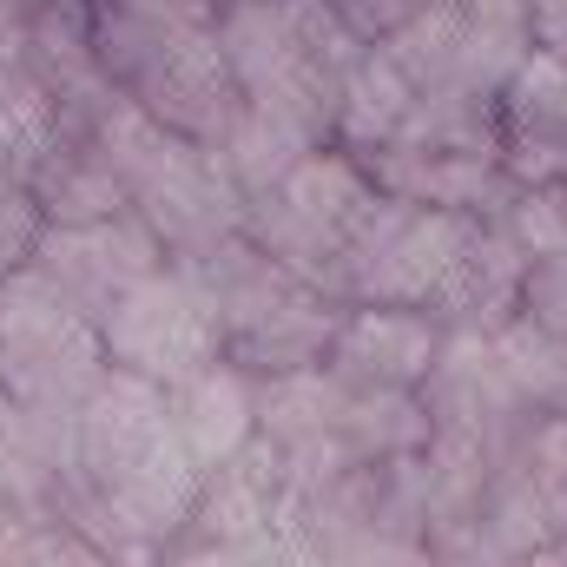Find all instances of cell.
I'll return each mask as SVG.
<instances>
[{
    "label": "cell",
    "mask_w": 567,
    "mask_h": 567,
    "mask_svg": "<svg viewBox=\"0 0 567 567\" xmlns=\"http://www.w3.org/2000/svg\"><path fill=\"white\" fill-rule=\"evenodd\" d=\"M126 100L145 106L165 133H178L185 145H212V152L225 145L231 120L245 113V93H238V80L225 73L212 33H198V40L172 47L158 66H145L140 80L126 86Z\"/></svg>",
    "instance_id": "52a82bcc"
},
{
    "label": "cell",
    "mask_w": 567,
    "mask_h": 567,
    "mask_svg": "<svg viewBox=\"0 0 567 567\" xmlns=\"http://www.w3.org/2000/svg\"><path fill=\"white\" fill-rule=\"evenodd\" d=\"M528 27H535V47L567 53V0H528Z\"/></svg>",
    "instance_id": "d4e9b609"
},
{
    "label": "cell",
    "mask_w": 567,
    "mask_h": 567,
    "mask_svg": "<svg viewBox=\"0 0 567 567\" xmlns=\"http://www.w3.org/2000/svg\"><path fill=\"white\" fill-rule=\"evenodd\" d=\"M165 416H172L178 449L192 455V468L212 475V468H225L231 455L251 449V435H258V396H251V377L218 357V363H205V370H192L185 383L165 390Z\"/></svg>",
    "instance_id": "30bf717a"
},
{
    "label": "cell",
    "mask_w": 567,
    "mask_h": 567,
    "mask_svg": "<svg viewBox=\"0 0 567 567\" xmlns=\"http://www.w3.org/2000/svg\"><path fill=\"white\" fill-rule=\"evenodd\" d=\"M522 317L542 323V330H555V337H567V251L528 265V278H522Z\"/></svg>",
    "instance_id": "7402d4cb"
},
{
    "label": "cell",
    "mask_w": 567,
    "mask_h": 567,
    "mask_svg": "<svg viewBox=\"0 0 567 567\" xmlns=\"http://www.w3.org/2000/svg\"><path fill=\"white\" fill-rule=\"evenodd\" d=\"M40 231H47V218H40L33 192H27V185H20V192H0V284L33 265Z\"/></svg>",
    "instance_id": "44dd1931"
},
{
    "label": "cell",
    "mask_w": 567,
    "mask_h": 567,
    "mask_svg": "<svg viewBox=\"0 0 567 567\" xmlns=\"http://www.w3.org/2000/svg\"><path fill=\"white\" fill-rule=\"evenodd\" d=\"M515 462H522L535 502L548 508L555 535H567V416H535L528 435L515 442Z\"/></svg>",
    "instance_id": "d6986e66"
},
{
    "label": "cell",
    "mask_w": 567,
    "mask_h": 567,
    "mask_svg": "<svg viewBox=\"0 0 567 567\" xmlns=\"http://www.w3.org/2000/svg\"><path fill=\"white\" fill-rule=\"evenodd\" d=\"M133 212L165 245V258H205L212 245L245 231V192H238L231 165L212 145H185V140L133 185Z\"/></svg>",
    "instance_id": "277c9868"
},
{
    "label": "cell",
    "mask_w": 567,
    "mask_h": 567,
    "mask_svg": "<svg viewBox=\"0 0 567 567\" xmlns=\"http://www.w3.org/2000/svg\"><path fill=\"white\" fill-rule=\"evenodd\" d=\"M218 27V0H86V33L106 80L126 93L172 47Z\"/></svg>",
    "instance_id": "9c48e42d"
},
{
    "label": "cell",
    "mask_w": 567,
    "mask_h": 567,
    "mask_svg": "<svg viewBox=\"0 0 567 567\" xmlns=\"http://www.w3.org/2000/svg\"><path fill=\"white\" fill-rule=\"evenodd\" d=\"M27 172H33V145L20 140L13 126H0V192H20Z\"/></svg>",
    "instance_id": "484cf974"
},
{
    "label": "cell",
    "mask_w": 567,
    "mask_h": 567,
    "mask_svg": "<svg viewBox=\"0 0 567 567\" xmlns=\"http://www.w3.org/2000/svg\"><path fill=\"white\" fill-rule=\"evenodd\" d=\"M0 567H113V555L93 548V542H86L80 528H66V522H27Z\"/></svg>",
    "instance_id": "ffe728a7"
},
{
    "label": "cell",
    "mask_w": 567,
    "mask_h": 567,
    "mask_svg": "<svg viewBox=\"0 0 567 567\" xmlns=\"http://www.w3.org/2000/svg\"><path fill=\"white\" fill-rule=\"evenodd\" d=\"M502 133L567 145V53L535 47L522 60V73L502 86Z\"/></svg>",
    "instance_id": "ac0fdd59"
},
{
    "label": "cell",
    "mask_w": 567,
    "mask_h": 567,
    "mask_svg": "<svg viewBox=\"0 0 567 567\" xmlns=\"http://www.w3.org/2000/svg\"><path fill=\"white\" fill-rule=\"evenodd\" d=\"M343 303L297 284L278 310H265L251 330L225 337V363H238L245 377H290V370H323L330 343H337Z\"/></svg>",
    "instance_id": "8fae6325"
},
{
    "label": "cell",
    "mask_w": 567,
    "mask_h": 567,
    "mask_svg": "<svg viewBox=\"0 0 567 567\" xmlns=\"http://www.w3.org/2000/svg\"><path fill=\"white\" fill-rule=\"evenodd\" d=\"M271 198H278L284 212H297L303 225L343 238L350 218H357V205L370 198V172H363V158H350L343 145H317L310 158H297L278 185H271Z\"/></svg>",
    "instance_id": "9a60e30c"
},
{
    "label": "cell",
    "mask_w": 567,
    "mask_h": 567,
    "mask_svg": "<svg viewBox=\"0 0 567 567\" xmlns=\"http://www.w3.org/2000/svg\"><path fill=\"white\" fill-rule=\"evenodd\" d=\"M442 350V323L429 310L403 303H343L337 343L323 357V370L343 390H423Z\"/></svg>",
    "instance_id": "8992f818"
},
{
    "label": "cell",
    "mask_w": 567,
    "mask_h": 567,
    "mask_svg": "<svg viewBox=\"0 0 567 567\" xmlns=\"http://www.w3.org/2000/svg\"><path fill=\"white\" fill-rule=\"evenodd\" d=\"M429 410L416 390H343V416H337V449L350 468L363 462H396V455H423L429 449Z\"/></svg>",
    "instance_id": "4fadbf2b"
},
{
    "label": "cell",
    "mask_w": 567,
    "mask_h": 567,
    "mask_svg": "<svg viewBox=\"0 0 567 567\" xmlns=\"http://www.w3.org/2000/svg\"><path fill=\"white\" fill-rule=\"evenodd\" d=\"M488 350H495V370H502L508 396L528 416H567V337L528 323L515 310L502 330H488Z\"/></svg>",
    "instance_id": "2e32d148"
},
{
    "label": "cell",
    "mask_w": 567,
    "mask_h": 567,
    "mask_svg": "<svg viewBox=\"0 0 567 567\" xmlns=\"http://www.w3.org/2000/svg\"><path fill=\"white\" fill-rule=\"evenodd\" d=\"M330 7V20L357 40V47H383L423 0H323Z\"/></svg>",
    "instance_id": "603a6c76"
},
{
    "label": "cell",
    "mask_w": 567,
    "mask_h": 567,
    "mask_svg": "<svg viewBox=\"0 0 567 567\" xmlns=\"http://www.w3.org/2000/svg\"><path fill=\"white\" fill-rule=\"evenodd\" d=\"M410 106H416V86L370 47L337 86V133H330V145H343L350 158H370L377 145H390L403 133Z\"/></svg>",
    "instance_id": "7c38bea8"
},
{
    "label": "cell",
    "mask_w": 567,
    "mask_h": 567,
    "mask_svg": "<svg viewBox=\"0 0 567 567\" xmlns=\"http://www.w3.org/2000/svg\"><path fill=\"white\" fill-rule=\"evenodd\" d=\"M317 145H330V140H323V133H310L297 113L245 100V113L231 120V133H225V145H218V158L231 165L238 192H245V198H258V192H271V185H278L297 158H310Z\"/></svg>",
    "instance_id": "5bb4252c"
},
{
    "label": "cell",
    "mask_w": 567,
    "mask_h": 567,
    "mask_svg": "<svg viewBox=\"0 0 567 567\" xmlns=\"http://www.w3.org/2000/svg\"><path fill=\"white\" fill-rule=\"evenodd\" d=\"M20 528H27V515H13V508L0 502V561H7V548L20 542Z\"/></svg>",
    "instance_id": "4316f807"
},
{
    "label": "cell",
    "mask_w": 567,
    "mask_h": 567,
    "mask_svg": "<svg viewBox=\"0 0 567 567\" xmlns=\"http://www.w3.org/2000/svg\"><path fill=\"white\" fill-rule=\"evenodd\" d=\"M158 265H172V258H165V245L145 231L140 212L100 218V225H47L40 245H33V271H47L53 290H60L73 310H86L93 323H100V310H106L120 290H133L140 278H152Z\"/></svg>",
    "instance_id": "5b68a950"
},
{
    "label": "cell",
    "mask_w": 567,
    "mask_h": 567,
    "mask_svg": "<svg viewBox=\"0 0 567 567\" xmlns=\"http://www.w3.org/2000/svg\"><path fill=\"white\" fill-rule=\"evenodd\" d=\"M468 218L455 212H429L410 198H390L370 185V198L357 205L350 231H343V258H337V297L343 303H403L429 310L442 303V290L455 278Z\"/></svg>",
    "instance_id": "7a4b0ae2"
},
{
    "label": "cell",
    "mask_w": 567,
    "mask_h": 567,
    "mask_svg": "<svg viewBox=\"0 0 567 567\" xmlns=\"http://www.w3.org/2000/svg\"><path fill=\"white\" fill-rule=\"evenodd\" d=\"M100 350H106V370H126L140 383L172 390L192 370L225 357V330L185 265H158L152 278L120 290L100 310Z\"/></svg>",
    "instance_id": "3957f363"
},
{
    "label": "cell",
    "mask_w": 567,
    "mask_h": 567,
    "mask_svg": "<svg viewBox=\"0 0 567 567\" xmlns=\"http://www.w3.org/2000/svg\"><path fill=\"white\" fill-rule=\"evenodd\" d=\"M455 47H462V7L455 0H423L377 53L416 86V93H442L455 73Z\"/></svg>",
    "instance_id": "e0dca14e"
},
{
    "label": "cell",
    "mask_w": 567,
    "mask_h": 567,
    "mask_svg": "<svg viewBox=\"0 0 567 567\" xmlns=\"http://www.w3.org/2000/svg\"><path fill=\"white\" fill-rule=\"evenodd\" d=\"M27 192H33V205H40L47 225H100V218L133 212L126 178L93 145V120H73V113H53V133L33 152Z\"/></svg>",
    "instance_id": "ba28073f"
},
{
    "label": "cell",
    "mask_w": 567,
    "mask_h": 567,
    "mask_svg": "<svg viewBox=\"0 0 567 567\" xmlns=\"http://www.w3.org/2000/svg\"><path fill=\"white\" fill-rule=\"evenodd\" d=\"M100 377H106L100 323L73 310L47 271L27 265L0 284V396L40 416H80Z\"/></svg>",
    "instance_id": "6da1fadb"
},
{
    "label": "cell",
    "mask_w": 567,
    "mask_h": 567,
    "mask_svg": "<svg viewBox=\"0 0 567 567\" xmlns=\"http://www.w3.org/2000/svg\"><path fill=\"white\" fill-rule=\"evenodd\" d=\"M158 567H258L251 555H238V548H225V542H205V535H178Z\"/></svg>",
    "instance_id": "cb8c5ba5"
}]
</instances>
